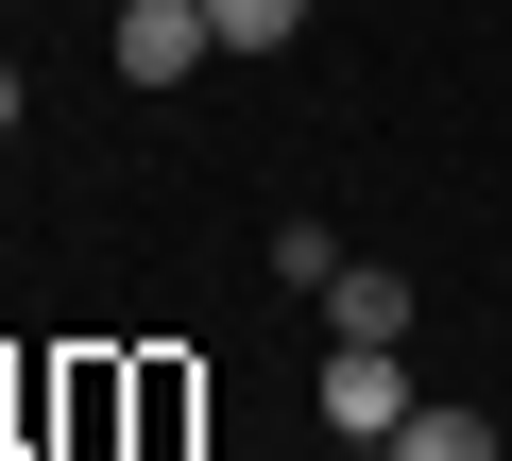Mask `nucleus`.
<instances>
[{"label":"nucleus","mask_w":512,"mask_h":461,"mask_svg":"<svg viewBox=\"0 0 512 461\" xmlns=\"http://www.w3.org/2000/svg\"><path fill=\"white\" fill-rule=\"evenodd\" d=\"M410 410H427V393H410V342H325V444H342V461H376Z\"/></svg>","instance_id":"1"},{"label":"nucleus","mask_w":512,"mask_h":461,"mask_svg":"<svg viewBox=\"0 0 512 461\" xmlns=\"http://www.w3.org/2000/svg\"><path fill=\"white\" fill-rule=\"evenodd\" d=\"M103 52H120V86H188L222 35H205V0H120V35H103Z\"/></svg>","instance_id":"2"},{"label":"nucleus","mask_w":512,"mask_h":461,"mask_svg":"<svg viewBox=\"0 0 512 461\" xmlns=\"http://www.w3.org/2000/svg\"><path fill=\"white\" fill-rule=\"evenodd\" d=\"M325 325H342V342H410V325H427V291H410L393 257H342V274H325Z\"/></svg>","instance_id":"3"},{"label":"nucleus","mask_w":512,"mask_h":461,"mask_svg":"<svg viewBox=\"0 0 512 461\" xmlns=\"http://www.w3.org/2000/svg\"><path fill=\"white\" fill-rule=\"evenodd\" d=\"M188 410H205L188 359H120V427H137V444H188Z\"/></svg>","instance_id":"4"},{"label":"nucleus","mask_w":512,"mask_h":461,"mask_svg":"<svg viewBox=\"0 0 512 461\" xmlns=\"http://www.w3.org/2000/svg\"><path fill=\"white\" fill-rule=\"evenodd\" d=\"M376 461H495V410H444V393H427V410H410Z\"/></svg>","instance_id":"5"},{"label":"nucleus","mask_w":512,"mask_h":461,"mask_svg":"<svg viewBox=\"0 0 512 461\" xmlns=\"http://www.w3.org/2000/svg\"><path fill=\"white\" fill-rule=\"evenodd\" d=\"M205 35H222V52H291V35H308V0H205Z\"/></svg>","instance_id":"6"},{"label":"nucleus","mask_w":512,"mask_h":461,"mask_svg":"<svg viewBox=\"0 0 512 461\" xmlns=\"http://www.w3.org/2000/svg\"><path fill=\"white\" fill-rule=\"evenodd\" d=\"M325 274H342V240H325V222H274V291H308V308H325Z\"/></svg>","instance_id":"7"},{"label":"nucleus","mask_w":512,"mask_h":461,"mask_svg":"<svg viewBox=\"0 0 512 461\" xmlns=\"http://www.w3.org/2000/svg\"><path fill=\"white\" fill-rule=\"evenodd\" d=\"M0 137H18V69H0Z\"/></svg>","instance_id":"8"}]
</instances>
